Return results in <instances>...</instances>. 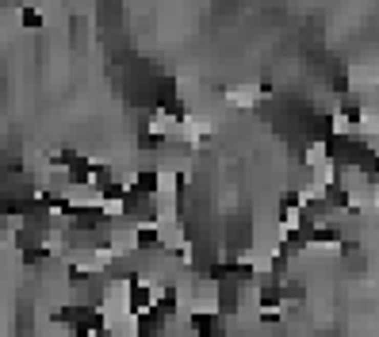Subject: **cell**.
Segmentation results:
<instances>
[{
	"instance_id": "obj_1",
	"label": "cell",
	"mask_w": 379,
	"mask_h": 337,
	"mask_svg": "<svg viewBox=\"0 0 379 337\" xmlns=\"http://www.w3.org/2000/svg\"><path fill=\"white\" fill-rule=\"evenodd\" d=\"M43 23V12L38 8H23V27H38Z\"/></svg>"
}]
</instances>
